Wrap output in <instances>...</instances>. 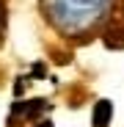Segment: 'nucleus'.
<instances>
[{
  "instance_id": "f03ea898",
  "label": "nucleus",
  "mask_w": 124,
  "mask_h": 127,
  "mask_svg": "<svg viewBox=\"0 0 124 127\" xmlns=\"http://www.w3.org/2000/svg\"><path fill=\"white\" fill-rule=\"evenodd\" d=\"M110 119H113V102H110V99H99V102L94 105V119H91V124H94V127H108Z\"/></svg>"
},
{
  "instance_id": "7ed1b4c3",
  "label": "nucleus",
  "mask_w": 124,
  "mask_h": 127,
  "mask_svg": "<svg viewBox=\"0 0 124 127\" xmlns=\"http://www.w3.org/2000/svg\"><path fill=\"white\" fill-rule=\"evenodd\" d=\"M6 22H8V8H6V0H0V41L6 36Z\"/></svg>"
},
{
  "instance_id": "f257e3e1",
  "label": "nucleus",
  "mask_w": 124,
  "mask_h": 127,
  "mask_svg": "<svg viewBox=\"0 0 124 127\" xmlns=\"http://www.w3.org/2000/svg\"><path fill=\"white\" fill-rule=\"evenodd\" d=\"M119 0H39L47 25L66 41L83 44L110 25Z\"/></svg>"
},
{
  "instance_id": "20e7f679",
  "label": "nucleus",
  "mask_w": 124,
  "mask_h": 127,
  "mask_svg": "<svg viewBox=\"0 0 124 127\" xmlns=\"http://www.w3.org/2000/svg\"><path fill=\"white\" fill-rule=\"evenodd\" d=\"M39 127H52V122L47 119V122H39Z\"/></svg>"
}]
</instances>
